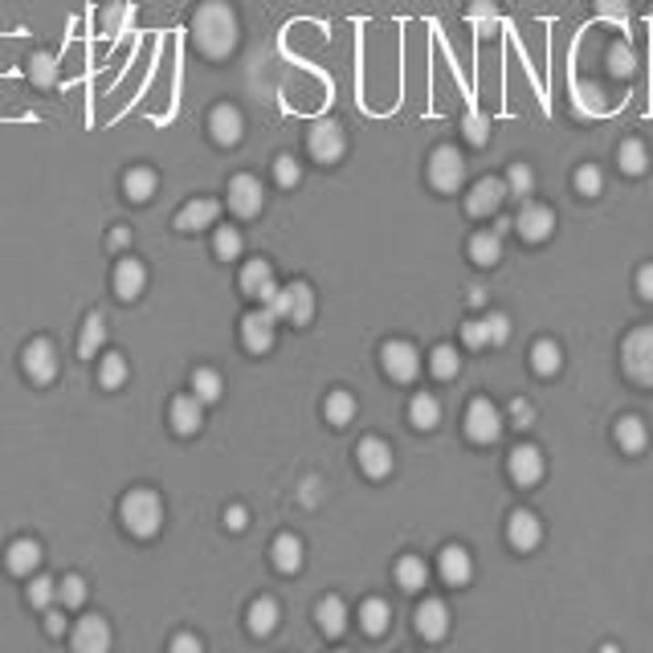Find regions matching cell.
<instances>
[{
  "label": "cell",
  "instance_id": "obj_29",
  "mask_svg": "<svg viewBox=\"0 0 653 653\" xmlns=\"http://www.w3.org/2000/svg\"><path fill=\"white\" fill-rule=\"evenodd\" d=\"M616 446L625 449V454H641V449L649 446V429L641 416H621L616 421Z\"/></svg>",
  "mask_w": 653,
  "mask_h": 653
},
{
  "label": "cell",
  "instance_id": "obj_44",
  "mask_svg": "<svg viewBox=\"0 0 653 653\" xmlns=\"http://www.w3.org/2000/svg\"><path fill=\"white\" fill-rule=\"evenodd\" d=\"M531 188H535V172L527 163H511V176H507V196L515 200H527Z\"/></svg>",
  "mask_w": 653,
  "mask_h": 653
},
{
  "label": "cell",
  "instance_id": "obj_35",
  "mask_svg": "<svg viewBox=\"0 0 653 653\" xmlns=\"http://www.w3.org/2000/svg\"><path fill=\"white\" fill-rule=\"evenodd\" d=\"M560 347L552 343V339H539L535 347H531V368L539 372V376H555V372H560Z\"/></svg>",
  "mask_w": 653,
  "mask_h": 653
},
{
  "label": "cell",
  "instance_id": "obj_8",
  "mask_svg": "<svg viewBox=\"0 0 653 653\" xmlns=\"http://www.w3.org/2000/svg\"><path fill=\"white\" fill-rule=\"evenodd\" d=\"M111 625H107V616H99V613H86L82 621L69 629V646H74L78 653H107L111 649Z\"/></svg>",
  "mask_w": 653,
  "mask_h": 653
},
{
  "label": "cell",
  "instance_id": "obj_50",
  "mask_svg": "<svg viewBox=\"0 0 653 653\" xmlns=\"http://www.w3.org/2000/svg\"><path fill=\"white\" fill-rule=\"evenodd\" d=\"M216 258H225V261H233L241 254V233L237 229H216Z\"/></svg>",
  "mask_w": 653,
  "mask_h": 653
},
{
  "label": "cell",
  "instance_id": "obj_1",
  "mask_svg": "<svg viewBox=\"0 0 653 653\" xmlns=\"http://www.w3.org/2000/svg\"><path fill=\"white\" fill-rule=\"evenodd\" d=\"M188 33H193V46L205 58H229L233 49H237L241 25H237L233 5H225V0H205V5L193 13Z\"/></svg>",
  "mask_w": 653,
  "mask_h": 653
},
{
  "label": "cell",
  "instance_id": "obj_20",
  "mask_svg": "<svg viewBox=\"0 0 653 653\" xmlns=\"http://www.w3.org/2000/svg\"><path fill=\"white\" fill-rule=\"evenodd\" d=\"M143 286H147V266L139 258H123L115 266V294L123 302H135L139 294H143Z\"/></svg>",
  "mask_w": 653,
  "mask_h": 653
},
{
  "label": "cell",
  "instance_id": "obj_17",
  "mask_svg": "<svg viewBox=\"0 0 653 653\" xmlns=\"http://www.w3.org/2000/svg\"><path fill=\"white\" fill-rule=\"evenodd\" d=\"M507 200V180H499V176H486V180H478L474 184V193H469L466 200V213L469 216H490L494 208Z\"/></svg>",
  "mask_w": 653,
  "mask_h": 653
},
{
  "label": "cell",
  "instance_id": "obj_9",
  "mask_svg": "<svg viewBox=\"0 0 653 653\" xmlns=\"http://www.w3.org/2000/svg\"><path fill=\"white\" fill-rule=\"evenodd\" d=\"M307 147H311V155H315L319 163H335L339 155L347 152V135H343V127H339L335 119H319V123L311 127V135H307Z\"/></svg>",
  "mask_w": 653,
  "mask_h": 653
},
{
  "label": "cell",
  "instance_id": "obj_53",
  "mask_svg": "<svg viewBox=\"0 0 653 653\" xmlns=\"http://www.w3.org/2000/svg\"><path fill=\"white\" fill-rule=\"evenodd\" d=\"M596 8H600V16H605V21H613V25L629 21V0H596Z\"/></svg>",
  "mask_w": 653,
  "mask_h": 653
},
{
  "label": "cell",
  "instance_id": "obj_40",
  "mask_svg": "<svg viewBox=\"0 0 653 653\" xmlns=\"http://www.w3.org/2000/svg\"><path fill=\"white\" fill-rule=\"evenodd\" d=\"M99 384L102 388H123L127 384V360L119 352H107L99 363Z\"/></svg>",
  "mask_w": 653,
  "mask_h": 653
},
{
  "label": "cell",
  "instance_id": "obj_37",
  "mask_svg": "<svg viewBox=\"0 0 653 653\" xmlns=\"http://www.w3.org/2000/svg\"><path fill=\"white\" fill-rule=\"evenodd\" d=\"M102 339H107V327H102V315H86V327H82V339H78V355L82 360H90V355H99Z\"/></svg>",
  "mask_w": 653,
  "mask_h": 653
},
{
  "label": "cell",
  "instance_id": "obj_49",
  "mask_svg": "<svg viewBox=\"0 0 653 653\" xmlns=\"http://www.w3.org/2000/svg\"><path fill=\"white\" fill-rule=\"evenodd\" d=\"M600 184H605V176H600L596 163H585V168H576V193H580V196H596Z\"/></svg>",
  "mask_w": 653,
  "mask_h": 653
},
{
  "label": "cell",
  "instance_id": "obj_19",
  "mask_svg": "<svg viewBox=\"0 0 653 653\" xmlns=\"http://www.w3.org/2000/svg\"><path fill=\"white\" fill-rule=\"evenodd\" d=\"M355 458H360V469L368 478H388L392 474V446L380 437H363L360 449H355Z\"/></svg>",
  "mask_w": 653,
  "mask_h": 653
},
{
  "label": "cell",
  "instance_id": "obj_60",
  "mask_svg": "<svg viewBox=\"0 0 653 653\" xmlns=\"http://www.w3.org/2000/svg\"><path fill=\"white\" fill-rule=\"evenodd\" d=\"M515 416H519V421H522V425H527V421H531V408H527V405H522V400H519V405H515Z\"/></svg>",
  "mask_w": 653,
  "mask_h": 653
},
{
  "label": "cell",
  "instance_id": "obj_25",
  "mask_svg": "<svg viewBox=\"0 0 653 653\" xmlns=\"http://www.w3.org/2000/svg\"><path fill=\"white\" fill-rule=\"evenodd\" d=\"M437 568H441V580H446V585H466L469 572H474V560H469V552L461 543H449L446 552H441Z\"/></svg>",
  "mask_w": 653,
  "mask_h": 653
},
{
  "label": "cell",
  "instance_id": "obj_21",
  "mask_svg": "<svg viewBox=\"0 0 653 653\" xmlns=\"http://www.w3.org/2000/svg\"><path fill=\"white\" fill-rule=\"evenodd\" d=\"M507 539H511V547H519V552H531V547L543 539V522L531 515V511H515L507 522Z\"/></svg>",
  "mask_w": 653,
  "mask_h": 653
},
{
  "label": "cell",
  "instance_id": "obj_56",
  "mask_svg": "<svg viewBox=\"0 0 653 653\" xmlns=\"http://www.w3.org/2000/svg\"><path fill=\"white\" fill-rule=\"evenodd\" d=\"M225 527H229V531H246L249 527V511L246 507H229V511H225Z\"/></svg>",
  "mask_w": 653,
  "mask_h": 653
},
{
  "label": "cell",
  "instance_id": "obj_15",
  "mask_svg": "<svg viewBox=\"0 0 653 653\" xmlns=\"http://www.w3.org/2000/svg\"><path fill=\"white\" fill-rule=\"evenodd\" d=\"M416 633H421L425 641H441L449 633V608H446V600H437V596H429V600H421V608H416Z\"/></svg>",
  "mask_w": 653,
  "mask_h": 653
},
{
  "label": "cell",
  "instance_id": "obj_47",
  "mask_svg": "<svg viewBox=\"0 0 653 653\" xmlns=\"http://www.w3.org/2000/svg\"><path fill=\"white\" fill-rule=\"evenodd\" d=\"M58 600V585L49 576H33L29 580V605L33 608H49Z\"/></svg>",
  "mask_w": 653,
  "mask_h": 653
},
{
  "label": "cell",
  "instance_id": "obj_41",
  "mask_svg": "<svg viewBox=\"0 0 653 653\" xmlns=\"http://www.w3.org/2000/svg\"><path fill=\"white\" fill-rule=\"evenodd\" d=\"M633 66H637V54H633L629 41H613V46H608V69H613L616 78H629Z\"/></svg>",
  "mask_w": 653,
  "mask_h": 653
},
{
  "label": "cell",
  "instance_id": "obj_34",
  "mask_svg": "<svg viewBox=\"0 0 653 653\" xmlns=\"http://www.w3.org/2000/svg\"><path fill=\"white\" fill-rule=\"evenodd\" d=\"M193 392L205 400V405H216V400H221V392H225L221 372H216V368H196L193 372Z\"/></svg>",
  "mask_w": 653,
  "mask_h": 653
},
{
  "label": "cell",
  "instance_id": "obj_46",
  "mask_svg": "<svg viewBox=\"0 0 653 653\" xmlns=\"http://www.w3.org/2000/svg\"><path fill=\"white\" fill-rule=\"evenodd\" d=\"M29 78H33L37 86H54V82H58V58L33 54V58H29Z\"/></svg>",
  "mask_w": 653,
  "mask_h": 653
},
{
  "label": "cell",
  "instance_id": "obj_33",
  "mask_svg": "<svg viewBox=\"0 0 653 653\" xmlns=\"http://www.w3.org/2000/svg\"><path fill=\"white\" fill-rule=\"evenodd\" d=\"M466 21L474 25L482 37H490V33H499V8H494V0H474V5L466 8Z\"/></svg>",
  "mask_w": 653,
  "mask_h": 653
},
{
  "label": "cell",
  "instance_id": "obj_45",
  "mask_svg": "<svg viewBox=\"0 0 653 653\" xmlns=\"http://www.w3.org/2000/svg\"><path fill=\"white\" fill-rule=\"evenodd\" d=\"M429 368H433V376H437V380H454L458 368H461V360H458L454 347L441 343V347H433V363H429Z\"/></svg>",
  "mask_w": 653,
  "mask_h": 653
},
{
  "label": "cell",
  "instance_id": "obj_13",
  "mask_svg": "<svg viewBox=\"0 0 653 653\" xmlns=\"http://www.w3.org/2000/svg\"><path fill=\"white\" fill-rule=\"evenodd\" d=\"M208 135H213L221 147L241 143V135H246V119H241V111L229 107V102L213 107V115H208Z\"/></svg>",
  "mask_w": 653,
  "mask_h": 653
},
{
  "label": "cell",
  "instance_id": "obj_52",
  "mask_svg": "<svg viewBox=\"0 0 653 653\" xmlns=\"http://www.w3.org/2000/svg\"><path fill=\"white\" fill-rule=\"evenodd\" d=\"M461 339H466L469 352H482V347L490 343V327H486V319H478V323H466V327H461Z\"/></svg>",
  "mask_w": 653,
  "mask_h": 653
},
{
  "label": "cell",
  "instance_id": "obj_28",
  "mask_svg": "<svg viewBox=\"0 0 653 653\" xmlns=\"http://www.w3.org/2000/svg\"><path fill=\"white\" fill-rule=\"evenodd\" d=\"M269 560L278 572H299L302 568V539L299 535H278L269 547Z\"/></svg>",
  "mask_w": 653,
  "mask_h": 653
},
{
  "label": "cell",
  "instance_id": "obj_55",
  "mask_svg": "<svg viewBox=\"0 0 653 653\" xmlns=\"http://www.w3.org/2000/svg\"><path fill=\"white\" fill-rule=\"evenodd\" d=\"M205 649V641L193 637V633H180V637H172V653H200Z\"/></svg>",
  "mask_w": 653,
  "mask_h": 653
},
{
  "label": "cell",
  "instance_id": "obj_16",
  "mask_svg": "<svg viewBox=\"0 0 653 653\" xmlns=\"http://www.w3.org/2000/svg\"><path fill=\"white\" fill-rule=\"evenodd\" d=\"M216 216H221V205H216L213 196H196L176 213V229L180 233H200V229H208V225H216Z\"/></svg>",
  "mask_w": 653,
  "mask_h": 653
},
{
  "label": "cell",
  "instance_id": "obj_42",
  "mask_svg": "<svg viewBox=\"0 0 653 653\" xmlns=\"http://www.w3.org/2000/svg\"><path fill=\"white\" fill-rule=\"evenodd\" d=\"M58 605L62 608H82L86 605V580L69 572L66 580H58Z\"/></svg>",
  "mask_w": 653,
  "mask_h": 653
},
{
  "label": "cell",
  "instance_id": "obj_51",
  "mask_svg": "<svg viewBox=\"0 0 653 653\" xmlns=\"http://www.w3.org/2000/svg\"><path fill=\"white\" fill-rule=\"evenodd\" d=\"M466 139L469 143H486V139H490V119H486L482 111H469L466 115Z\"/></svg>",
  "mask_w": 653,
  "mask_h": 653
},
{
  "label": "cell",
  "instance_id": "obj_3",
  "mask_svg": "<svg viewBox=\"0 0 653 653\" xmlns=\"http://www.w3.org/2000/svg\"><path fill=\"white\" fill-rule=\"evenodd\" d=\"M621 360H625V372L637 384H653V327H637L625 335Z\"/></svg>",
  "mask_w": 653,
  "mask_h": 653
},
{
  "label": "cell",
  "instance_id": "obj_5",
  "mask_svg": "<svg viewBox=\"0 0 653 653\" xmlns=\"http://www.w3.org/2000/svg\"><path fill=\"white\" fill-rule=\"evenodd\" d=\"M461 180H466V160H461L458 147H437L429 155V184L437 193H458Z\"/></svg>",
  "mask_w": 653,
  "mask_h": 653
},
{
  "label": "cell",
  "instance_id": "obj_39",
  "mask_svg": "<svg viewBox=\"0 0 653 653\" xmlns=\"http://www.w3.org/2000/svg\"><path fill=\"white\" fill-rule=\"evenodd\" d=\"M499 254H502L499 233H474V237H469V258H474L478 266H494Z\"/></svg>",
  "mask_w": 653,
  "mask_h": 653
},
{
  "label": "cell",
  "instance_id": "obj_38",
  "mask_svg": "<svg viewBox=\"0 0 653 653\" xmlns=\"http://www.w3.org/2000/svg\"><path fill=\"white\" fill-rule=\"evenodd\" d=\"M323 413H327L331 425H352V416H355V396H352V392H343V388H335V392L327 396Z\"/></svg>",
  "mask_w": 653,
  "mask_h": 653
},
{
  "label": "cell",
  "instance_id": "obj_7",
  "mask_svg": "<svg viewBox=\"0 0 653 653\" xmlns=\"http://www.w3.org/2000/svg\"><path fill=\"white\" fill-rule=\"evenodd\" d=\"M380 363H384V372L396 380V384H408V380H416V372H421V355H416V347L408 343V339H392V343H384Z\"/></svg>",
  "mask_w": 653,
  "mask_h": 653
},
{
  "label": "cell",
  "instance_id": "obj_36",
  "mask_svg": "<svg viewBox=\"0 0 653 653\" xmlns=\"http://www.w3.org/2000/svg\"><path fill=\"white\" fill-rule=\"evenodd\" d=\"M269 282H274V269H269V261H261V258L258 261H246V269H241V290L258 299Z\"/></svg>",
  "mask_w": 653,
  "mask_h": 653
},
{
  "label": "cell",
  "instance_id": "obj_26",
  "mask_svg": "<svg viewBox=\"0 0 653 653\" xmlns=\"http://www.w3.org/2000/svg\"><path fill=\"white\" fill-rule=\"evenodd\" d=\"M278 616H282L278 600H274V596H258L254 605H249V613H246L249 633H258V637H269V633L278 629Z\"/></svg>",
  "mask_w": 653,
  "mask_h": 653
},
{
  "label": "cell",
  "instance_id": "obj_57",
  "mask_svg": "<svg viewBox=\"0 0 653 653\" xmlns=\"http://www.w3.org/2000/svg\"><path fill=\"white\" fill-rule=\"evenodd\" d=\"M46 629L54 633V637H62V633H66V613H62V608H54V605L46 608Z\"/></svg>",
  "mask_w": 653,
  "mask_h": 653
},
{
  "label": "cell",
  "instance_id": "obj_6",
  "mask_svg": "<svg viewBox=\"0 0 653 653\" xmlns=\"http://www.w3.org/2000/svg\"><path fill=\"white\" fill-rule=\"evenodd\" d=\"M261 205H266V188H261V180L249 176V172H237V176L229 180V208L237 213V221L258 216Z\"/></svg>",
  "mask_w": 653,
  "mask_h": 653
},
{
  "label": "cell",
  "instance_id": "obj_11",
  "mask_svg": "<svg viewBox=\"0 0 653 653\" xmlns=\"http://www.w3.org/2000/svg\"><path fill=\"white\" fill-rule=\"evenodd\" d=\"M515 229L527 241H547L552 237V229H555V213L547 205H539V200H522V213H519Z\"/></svg>",
  "mask_w": 653,
  "mask_h": 653
},
{
  "label": "cell",
  "instance_id": "obj_27",
  "mask_svg": "<svg viewBox=\"0 0 653 653\" xmlns=\"http://www.w3.org/2000/svg\"><path fill=\"white\" fill-rule=\"evenodd\" d=\"M315 621H319V629H323L327 637H339V633L347 629V605L339 596H323L319 600V608H315Z\"/></svg>",
  "mask_w": 653,
  "mask_h": 653
},
{
  "label": "cell",
  "instance_id": "obj_48",
  "mask_svg": "<svg viewBox=\"0 0 653 653\" xmlns=\"http://www.w3.org/2000/svg\"><path fill=\"white\" fill-rule=\"evenodd\" d=\"M274 180L282 188H294L302 180V163L294 160V155H278V160H274Z\"/></svg>",
  "mask_w": 653,
  "mask_h": 653
},
{
  "label": "cell",
  "instance_id": "obj_23",
  "mask_svg": "<svg viewBox=\"0 0 653 653\" xmlns=\"http://www.w3.org/2000/svg\"><path fill=\"white\" fill-rule=\"evenodd\" d=\"M286 323H294V327H307L311 319H315V290H311L307 282H294V286H286Z\"/></svg>",
  "mask_w": 653,
  "mask_h": 653
},
{
  "label": "cell",
  "instance_id": "obj_58",
  "mask_svg": "<svg viewBox=\"0 0 653 653\" xmlns=\"http://www.w3.org/2000/svg\"><path fill=\"white\" fill-rule=\"evenodd\" d=\"M637 294L653 302V266H641L637 269Z\"/></svg>",
  "mask_w": 653,
  "mask_h": 653
},
{
  "label": "cell",
  "instance_id": "obj_31",
  "mask_svg": "<svg viewBox=\"0 0 653 653\" xmlns=\"http://www.w3.org/2000/svg\"><path fill=\"white\" fill-rule=\"evenodd\" d=\"M408 421H413L416 429H437V421H441L437 396H433V392H416L413 405H408Z\"/></svg>",
  "mask_w": 653,
  "mask_h": 653
},
{
  "label": "cell",
  "instance_id": "obj_4",
  "mask_svg": "<svg viewBox=\"0 0 653 653\" xmlns=\"http://www.w3.org/2000/svg\"><path fill=\"white\" fill-rule=\"evenodd\" d=\"M21 368L25 376L33 380V384H54L58 380V368H62V360H58V347L49 343V339H29L21 352Z\"/></svg>",
  "mask_w": 653,
  "mask_h": 653
},
{
  "label": "cell",
  "instance_id": "obj_43",
  "mask_svg": "<svg viewBox=\"0 0 653 653\" xmlns=\"http://www.w3.org/2000/svg\"><path fill=\"white\" fill-rule=\"evenodd\" d=\"M621 168L629 172V176H641V172L649 168V152L637 143V139H625L621 143Z\"/></svg>",
  "mask_w": 653,
  "mask_h": 653
},
{
  "label": "cell",
  "instance_id": "obj_18",
  "mask_svg": "<svg viewBox=\"0 0 653 653\" xmlns=\"http://www.w3.org/2000/svg\"><path fill=\"white\" fill-rule=\"evenodd\" d=\"M5 568L13 572V576H33V572L41 568V543L37 539H13L5 552Z\"/></svg>",
  "mask_w": 653,
  "mask_h": 653
},
{
  "label": "cell",
  "instance_id": "obj_10",
  "mask_svg": "<svg viewBox=\"0 0 653 653\" xmlns=\"http://www.w3.org/2000/svg\"><path fill=\"white\" fill-rule=\"evenodd\" d=\"M499 433H502L499 408H494L490 400H469V408H466V437H469V441H482V446H490Z\"/></svg>",
  "mask_w": 653,
  "mask_h": 653
},
{
  "label": "cell",
  "instance_id": "obj_54",
  "mask_svg": "<svg viewBox=\"0 0 653 653\" xmlns=\"http://www.w3.org/2000/svg\"><path fill=\"white\" fill-rule=\"evenodd\" d=\"M486 327H490V343H507L511 339V319L507 315H490Z\"/></svg>",
  "mask_w": 653,
  "mask_h": 653
},
{
  "label": "cell",
  "instance_id": "obj_32",
  "mask_svg": "<svg viewBox=\"0 0 653 653\" xmlns=\"http://www.w3.org/2000/svg\"><path fill=\"white\" fill-rule=\"evenodd\" d=\"M425 580H429V568H425L421 555H400V563H396V585L405 588V592H416V588H425Z\"/></svg>",
  "mask_w": 653,
  "mask_h": 653
},
{
  "label": "cell",
  "instance_id": "obj_24",
  "mask_svg": "<svg viewBox=\"0 0 653 653\" xmlns=\"http://www.w3.org/2000/svg\"><path fill=\"white\" fill-rule=\"evenodd\" d=\"M511 478L522 486H531V482H539L543 478V454H539L535 446H519V449H511Z\"/></svg>",
  "mask_w": 653,
  "mask_h": 653
},
{
  "label": "cell",
  "instance_id": "obj_2",
  "mask_svg": "<svg viewBox=\"0 0 653 653\" xmlns=\"http://www.w3.org/2000/svg\"><path fill=\"white\" fill-rule=\"evenodd\" d=\"M119 522L131 539H155L163 527V502L152 486H135L119 502Z\"/></svg>",
  "mask_w": 653,
  "mask_h": 653
},
{
  "label": "cell",
  "instance_id": "obj_22",
  "mask_svg": "<svg viewBox=\"0 0 653 653\" xmlns=\"http://www.w3.org/2000/svg\"><path fill=\"white\" fill-rule=\"evenodd\" d=\"M155 188H160V176H155V168H147V163H135V168H127L123 193H127L131 205H147V200L155 196Z\"/></svg>",
  "mask_w": 653,
  "mask_h": 653
},
{
  "label": "cell",
  "instance_id": "obj_14",
  "mask_svg": "<svg viewBox=\"0 0 653 653\" xmlns=\"http://www.w3.org/2000/svg\"><path fill=\"white\" fill-rule=\"evenodd\" d=\"M274 327H278V319L269 315L266 307L249 311V315L241 319V343H246L249 352H269V347H274Z\"/></svg>",
  "mask_w": 653,
  "mask_h": 653
},
{
  "label": "cell",
  "instance_id": "obj_59",
  "mask_svg": "<svg viewBox=\"0 0 653 653\" xmlns=\"http://www.w3.org/2000/svg\"><path fill=\"white\" fill-rule=\"evenodd\" d=\"M111 246H115V249H127L131 246V229H127V225H115V233H111Z\"/></svg>",
  "mask_w": 653,
  "mask_h": 653
},
{
  "label": "cell",
  "instance_id": "obj_30",
  "mask_svg": "<svg viewBox=\"0 0 653 653\" xmlns=\"http://www.w3.org/2000/svg\"><path fill=\"white\" fill-rule=\"evenodd\" d=\"M388 621H392V608H388V600H380V596H368L360 605V625H363V633L368 637H380V633L388 629Z\"/></svg>",
  "mask_w": 653,
  "mask_h": 653
},
{
  "label": "cell",
  "instance_id": "obj_12",
  "mask_svg": "<svg viewBox=\"0 0 653 653\" xmlns=\"http://www.w3.org/2000/svg\"><path fill=\"white\" fill-rule=\"evenodd\" d=\"M168 421L172 429L180 433V437H193L200 433V425H205V400L196 396V392H188V396H176L168 408Z\"/></svg>",
  "mask_w": 653,
  "mask_h": 653
}]
</instances>
